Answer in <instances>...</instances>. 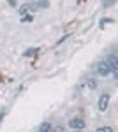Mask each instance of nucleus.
<instances>
[{"instance_id": "nucleus-1", "label": "nucleus", "mask_w": 118, "mask_h": 132, "mask_svg": "<svg viewBox=\"0 0 118 132\" xmlns=\"http://www.w3.org/2000/svg\"><path fill=\"white\" fill-rule=\"evenodd\" d=\"M67 125H69L72 130H83V129H85V122H83L81 118H70Z\"/></svg>"}, {"instance_id": "nucleus-2", "label": "nucleus", "mask_w": 118, "mask_h": 132, "mask_svg": "<svg viewBox=\"0 0 118 132\" xmlns=\"http://www.w3.org/2000/svg\"><path fill=\"white\" fill-rule=\"evenodd\" d=\"M106 62H108V65H109V69H111V72H113L115 76H118V60H116V56H115V55H109Z\"/></svg>"}, {"instance_id": "nucleus-3", "label": "nucleus", "mask_w": 118, "mask_h": 132, "mask_svg": "<svg viewBox=\"0 0 118 132\" xmlns=\"http://www.w3.org/2000/svg\"><path fill=\"white\" fill-rule=\"evenodd\" d=\"M99 111H106L109 106V93H102L100 95V99H99Z\"/></svg>"}, {"instance_id": "nucleus-4", "label": "nucleus", "mask_w": 118, "mask_h": 132, "mask_svg": "<svg viewBox=\"0 0 118 132\" xmlns=\"http://www.w3.org/2000/svg\"><path fill=\"white\" fill-rule=\"evenodd\" d=\"M97 72L100 74V76H108V74H111V69H109V65H108L106 60L100 62V63L97 65Z\"/></svg>"}, {"instance_id": "nucleus-5", "label": "nucleus", "mask_w": 118, "mask_h": 132, "mask_svg": "<svg viewBox=\"0 0 118 132\" xmlns=\"http://www.w3.org/2000/svg\"><path fill=\"white\" fill-rule=\"evenodd\" d=\"M39 132H53V127H51V123H48V122L41 123V127H39Z\"/></svg>"}, {"instance_id": "nucleus-6", "label": "nucleus", "mask_w": 118, "mask_h": 132, "mask_svg": "<svg viewBox=\"0 0 118 132\" xmlns=\"http://www.w3.org/2000/svg\"><path fill=\"white\" fill-rule=\"evenodd\" d=\"M37 51H39L37 48H34V50H27V51H25V56H34Z\"/></svg>"}, {"instance_id": "nucleus-7", "label": "nucleus", "mask_w": 118, "mask_h": 132, "mask_svg": "<svg viewBox=\"0 0 118 132\" xmlns=\"http://www.w3.org/2000/svg\"><path fill=\"white\" fill-rule=\"evenodd\" d=\"M95 132H113V129L111 127H99Z\"/></svg>"}, {"instance_id": "nucleus-8", "label": "nucleus", "mask_w": 118, "mask_h": 132, "mask_svg": "<svg viewBox=\"0 0 118 132\" xmlns=\"http://www.w3.org/2000/svg\"><path fill=\"white\" fill-rule=\"evenodd\" d=\"M86 86H88L90 90H93V88H97V83L93 81V79H90V81H88V83H86Z\"/></svg>"}, {"instance_id": "nucleus-9", "label": "nucleus", "mask_w": 118, "mask_h": 132, "mask_svg": "<svg viewBox=\"0 0 118 132\" xmlns=\"http://www.w3.org/2000/svg\"><path fill=\"white\" fill-rule=\"evenodd\" d=\"M32 20H34L32 16H23V21H32Z\"/></svg>"}, {"instance_id": "nucleus-10", "label": "nucleus", "mask_w": 118, "mask_h": 132, "mask_svg": "<svg viewBox=\"0 0 118 132\" xmlns=\"http://www.w3.org/2000/svg\"><path fill=\"white\" fill-rule=\"evenodd\" d=\"M55 132H64V129H62V127H57V129H55Z\"/></svg>"}, {"instance_id": "nucleus-11", "label": "nucleus", "mask_w": 118, "mask_h": 132, "mask_svg": "<svg viewBox=\"0 0 118 132\" xmlns=\"http://www.w3.org/2000/svg\"><path fill=\"white\" fill-rule=\"evenodd\" d=\"M76 132H83V130H76Z\"/></svg>"}]
</instances>
